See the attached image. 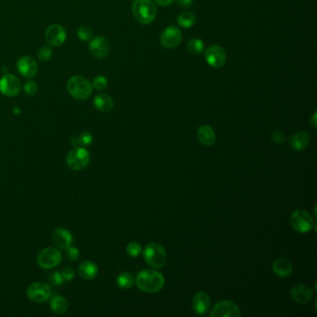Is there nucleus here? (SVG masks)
Segmentation results:
<instances>
[{"label":"nucleus","instance_id":"obj_1","mask_svg":"<svg viewBox=\"0 0 317 317\" xmlns=\"http://www.w3.org/2000/svg\"><path fill=\"white\" fill-rule=\"evenodd\" d=\"M135 284L140 290L146 293H156L163 288L165 278L163 274L154 270H143L138 273Z\"/></svg>","mask_w":317,"mask_h":317},{"label":"nucleus","instance_id":"obj_2","mask_svg":"<svg viewBox=\"0 0 317 317\" xmlns=\"http://www.w3.org/2000/svg\"><path fill=\"white\" fill-rule=\"evenodd\" d=\"M132 13L136 21L142 25H150L157 13L153 0H135L132 4Z\"/></svg>","mask_w":317,"mask_h":317},{"label":"nucleus","instance_id":"obj_3","mask_svg":"<svg viewBox=\"0 0 317 317\" xmlns=\"http://www.w3.org/2000/svg\"><path fill=\"white\" fill-rule=\"evenodd\" d=\"M67 90L76 100H86L92 93V85L81 75H74L67 82Z\"/></svg>","mask_w":317,"mask_h":317},{"label":"nucleus","instance_id":"obj_4","mask_svg":"<svg viewBox=\"0 0 317 317\" xmlns=\"http://www.w3.org/2000/svg\"><path fill=\"white\" fill-rule=\"evenodd\" d=\"M144 258L151 267L159 269L166 263L167 252L161 245L149 243L144 249Z\"/></svg>","mask_w":317,"mask_h":317},{"label":"nucleus","instance_id":"obj_5","mask_svg":"<svg viewBox=\"0 0 317 317\" xmlns=\"http://www.w3.org/2000/svg\"><path fill=\"white\" fill-rule=\"evenodd\" d=\"M90 162V154L84 147H74L71 150L66 157V164L69 169L80 171L86 169Z\"/></svg>","mask_w":317,"mask_h":317},{"label":"nucleus","instance_id":"obj_6","mask_svg":"<svg viewBox=\"0 0 317 317\" xmlns=\"http://www.w3.org/2000/svg\"><path fill=\"white\" fill-rule=\"evenodd\" d=\"M289 222L291 227L298 233H308L315 227L312 216L303 209H298L294 211L290 216Z\"/></svg>","mask_w":317,"mask_h":317},{"label":"nucleus","instance_id":"obj_7","mask_svg":"<svg viewBox=\"0 0 317 317\" xmlns=\"http://www.w3.org/2000/svg\"><path fill=\"white\" fill-rule=\"evenodd\" d=\"M27 297L32 302L36 303H45L51 297L52 288L46 282L32 283L27 288Z\"/></svg>","mask_w":317,"mask_h":317},{"label":"nucleus","instance_id":"obj_8","mask_svg":"<svg viewBox=\"0 0 317 317\" xmlns=\"http://www.w3.org/2000/svg\"><path fill=\"white\" fill-rule=\"evenodd\" d=\"M62 262V254L57 248H46L40 251L36 263L43 269H53Z\"/></svg>","mask_w":317,"mask_h":317},{"label":"nucleus","instance_id":"obj_9","mask_svg":"<svg viewBox=\"0 0 317 317\" xmlns=\"http://www.w3.org/2000/svg\"><path fill=\"white\" fill-rule=\"evenodd\" d=\"M183 40L181 30L175 25H170L164 30L160 35V43L165 49L171 50L177 48Z\"/></svg>","mask_w":317,"mask_h":317},{"label":"nucleus","instance_id":"obj_10","mask_svg":"<svg viewBox=\"0 0 317 317\" xmlns=\"http://www.w3.org/2000/svg\"><path fill=\"white\" fill-rule=\"evenodd\" d=\"M211 317L241 316L240 308L232 301H222L215 304L210 312Z\"/></svg>","mask_w":317,"mask_h":317},{"label":"nucleus","instance_id":"obj_11","mask_svg":"<svg viewBox=\"0 0 317 317\" xmlns=\"http://www.w3.org/2000/svg\"><path fill=\"white\" fill-rule=\"evenodd\" d=\"M205 58L208 65L213 68H221L226 63L227 55L225 50L218 45L209 46L205 51Z\"/></svg>","mask_w":317,"mask_h":317},{"label":"nucleus","instance_id":"obj_12","mask_svg":"<svg viewBox=\"0 0 317 317\" xmlns=\"http://www.w3.org/2000/svg\"><path fill=\"white\" fill-rule=\"evenodd\" d=\"M22 89L20 80L13 74H8L0 80V92L8 97H14L20 93Z\"/></svg>","mask_w":317,"mask_h":317},{"label":"nucleus","instance_id":"obj_13","mask_svg":"<svg viewBox=\"0 0 317 317\" xmlns=\"http://www.w3.org/2000/svg\"><path fill=\"white\" fill-rule=\"evenodd\" d=\"M45 38L48 44L53 47H59L64 44L66 39V32L65 28L60 25H50L46 31Z\"/></svg>","mask_w":317,"mask_h":317},{"label":"nucleus","instance_id":"obj_14","mask_svg":"<svg viewBox=\"0 0 317 317\" xmlns=\"http://www.w3.org/2000/svg\"><path fill=\"white\" fill-rule=\"evenodd\" d=\"M109 43L103 36H97L92 38L89 43V51L95 58H104L109 53Z\"/></svg>","mask_w":317,"mask_h":317},{"label":"nucleus","instance_id":"obj_15","mask_svg":"<svg viewBox=\"0 0 317 317\" xmlns=\"http://www.w3.org/2000/svg\"><path fill=\"white\" fill-rule=\"evenodd\" d=\"M17 68L23 76L28 78L34 77L38 71L36 62L29 56L22 57L17 63Z\"/></svg>","mask_w":317,"mask_h":317},{"label":"nucleus","instance_id":"obj_16","mask_svg":"<svg viewBox=\"0 0 317 317\" xmlns=\"http://www.w3.org/2000/svg\"><path fill=\"white\" fill-rule=\"evenodd\" d=\"M211 301L208 294L205 291L195 293L193 298V309L199 314H206L210 310Z\"/></svg>","mask_w":317,"mask_h":317},{"label":"nucleus","instance_id":"obj_17","mask_svg":"<svg viewBox=\"0 0 317 317\" xmlns=\"http://www.w3.org/2000/svg\"><path fill=\"white\" fill-rule=\"evenodd\" d=\"M291 297L299 304H306L312 299V290L306 285L298 284L291 289Z\"/></svg>","mask_w":317,"mask_h":317},{"label":"nucleus","instance_id":"obj_18","mask_svg":"<svg viewBox=\"0 0 317 317\" xmlns=\"http://www.w3.org/2000/svg\"><path fill=\"white\" fill-rule=\"evenodd\" d=\"M52 243L56 248L66 249L73 243L72 233L64 228L56 229L52 233Z\"/></svg>","mask_w":317,"mask_h":317},{"label":"nucleus","instance_id":"obj_19","mask_svg":"<svg viewBox=\"0 0 317 317\" xmlns=\"http://www.w3.org/2000/svg\"><path fill=\"white\" fill-rule=\"evenodd\" d=\"M273 273H275L279 278H287L292 273V263L288 259H278L273 263Z\"/></svg>","mask_w":317,"mask_h":317},{"label":"nucleus","instance_id":"obj_20","mask_svg":"<svg viewBox=\"0 0 317 317\" xmlns=\"http://www.w3.org/2000/svg\"><path fill=\"white\" fill-rule=\"evenodd\" d=\"M197 139L200 144L205 146H211L216 141V134L214 129L208 125H203L197 129Z\"/></svg>","mask_w":317,"mask_h":317},{"label":"nucleus","instance_id":"obj_21","mask_svg":"<svg viewBox=\"0 0 317 317\" xmlns=\"http://www.w3.org/2000/svg\"><path fill=\"white\" fill-rule=\"evenodd\" d=\"M289 144L293 150L302 151L306 148L308 144H310V135L307 131H299L292 135V137L289 140Z\"/></svg>","mask_w":317,"mask_h":317},{"label":"nucleus","instance_id":"obj_22","mask_svg":"<svg viewBox=\"0 0 317 317\" xmlns=\"http://www.w3.org/2000/svg\"><path fill=\"white\" fill-rule=\"evenodd\" d=\"M98 271L99 270L97 265L90 261H85L83 263H80L78 267L80 276L87 281H90L96 278L98 275Z\"/></svg>","mask_w":317,"mask_h":317},{"label":"nucleus","instance_id":"obj_23","mask_svg":"<svg viewBox=\"0 0 317 317\" xmlns=\"http://www.w3.org/2000/svg\"><path fill=\"white\" fill-rule=\"evenodd\" d=\"M95 108L101 112H109L114 107V101L109 95L101 93L94 98L93 101Z\"/></svg>","mask_w":317,"mask_h":317},{"label":"nucleus","instance_id":"obj_24","mask_svg":"<svg viewBox=\"0 0 317 317\" xmlns=\"http://www.w3.org/2000/svg\"><path fill=\"white\" fill-rule=\"evenodd\" d=\"M69 307L68 302L65 298L55 295L53 297H50V308L52 312H54L57 314H64L67 312Z\"/></svg>","mask_w":317,"mask_h":317},{"label":"nucleus","instance_id":"obj_25","mask_svg":"<svg viewBox=\"0 0 317 317\" xmlns=\"http://www.w3.org/2000/svg\"><path fill=\"white\" fill-rule=\"evenodd\" d=\"M93 137L89 132H81L71 139V144L74 145V147H87L92 144Z\"/></svg>","mask_w":317,"mask_h":317},{"label":"nucleus","instance_id":"obj_26","mask_svg":"<svg viewBox=\"0 0 317 317\" xmlns=\"http://www.w3.org/2000/svg\"><path fill=\"white\" fill-rule=\"evenodd\" d=\"M177 22H178V25L181 27L190 28V27H192L195 24L196 17H195V15L193 14V12L184 11L183 13L179 15Z\"/></svg>","mask_w":317,"mask_h":317},{"label":"nucleus","instance_id":"obj_27","mask_svg":"<svg viewBox=\"0 0 317 317\" xmlns=\"http://www.w3.org/2000/svg\"><path fill=\"white\" fill-rule=\"evenodd\" d=\"M116 283L119 288L122 289H129L132 288V286L135 284V279L130 273H122L116 278Z\"/></svg>","mask_w":317,"mask_h":317},{"label":"nucleus","instance_id":"obj_28","mask_svg":"<svg viewBox=\"0 0 317 317\" xmlns=\"http://www.w3.org/2000/svg\"><path fill=\"white\" fill-rule=\"evenodd\" d=\"M187 50L189 53L193 55H199L204 51L203 41L199 38H193L187 43Z\"/></svg>","mask_w":317,"mask_h":317},{"label":"nucleus","instance_id":"obj_29","mask_svg":"<svg viewBox=\"0 0 317 317\" xmlns=\"http://www.w3.org/2000/svg\"><path fill=\"white\" fill-rule=\"evenodd\" d=\"M48 279H49V282H50V286H53V287H59L61 285H63L65 280L64 278L62 275V273L60 272H52L48 275Z\"/></svg>","mask_w":317,"mask_h":317},{"label":"nucleus","instance_id":"obj_30","mask_svg":"<svg viewBox=\"0 0 317 317\" xmlns=\"http://www.w3.org/2000/svg\"><path fill=\"white\" fill-rule=\"evenodd\" d=\"M126 250H127V253H128L129 256L132 257V258H136V257H138L140 254L142 253V250H143V249H142L141 245H139L137 242H130V243L127 246Z\"/></svg>","mask_w":317,"mask_h":317},{"label":"nucleus","instance_id":"obj_31","mask_svg":"<svg viewBox=\"0 0 317 317\" xmlns=\"http://www.w3.org/2000/svg\"><path fill=\"white\" fill-rule=\"evenodd\" d=\"M107 85H108L107 80L103 75H98L95 77L92 82V88H94L97 90H104L107 88Z\"/></svg>","mask_w":317,"mask_h":317},{"label":"nucleus","instance_id":"obj_32","mask_svg":"<svg viewBox=\"0 0 317 317\" xmlns=\"http://www.w3.org/2000/svg\"><path fill=\"white\" fill-rule=\"evenodd\" d=\"M77 35L80 37V40L83 41H89L92 38V31L89 27L86 26H81L77 30Z\"/></svg>","mask_w":317,"mask_h":317},{"label":"nucleus","instance_id":"obj_33","mask_svg":"<svg viewBox=\"0 0 317 317\" xmlns=\"http://www.w3.org/2000/svg\"><path fill=\"white\" fill-rule=\"evenodd\" d=\"M65 250V252H66V257L71 262H75L80 258V253L78 248L70 246L69 248H66Z\"/></svg>","mask_w":317,"mask_h":317},{"label":"nucleus","instance_id":"obj_34","mask_svg":"<svg viewBox=\"0 0 317 317\" xmlns=\"http://www.w3.org/2000/svg\"><path fill=\"white\" fill-rule=\"evenodd\" d=\"M25 93L28 96H34L37 92V85L35 81H27L24 86Z\"/></svg>","mask_w":317,"mask_h":317},{"label":"nucleus","instance_id":"obj_35","mask_svg":"<svg viewBox=\"0 0 317 317\" xmlns=\"http://www.w3.org/2000/svg\"><path fill=\"white\" fill-rule=\"evenodd\" d=\"M51 53H52V52H51V49H50V47H42V48L38 50L37 56H38L40 61H42V62H47V61H49V60L50 59Z\"/></svg>","mask_w":317,"mask_h":317},{"label":"nucleus","instance_id":"obj_36","mask_svg":"<svg viewBox=\"0 0 317 317\" xmlns=\"http://www.w3.org/2000/svg\"><path fill=\"white\" fill-rule=\"evenodd\" d=\"M272 140L276 144H283L286 142V135L281 130H274L272 134Z\"/></svg>","mask_w":317,"mask_h":317},{"label":"nucleus","instance_id":"obj_37","mask_svg":"<svg viewBox=\"0 0 317 317\" xmlns=\"http://www.w3.org/2000/svg\"><path fill=\"white\" fill-rule=\"evenodd\" d=\"M62 275L64 278L65 281L70 282L72 281L74 278V271L71 267H66L65 270L62 272Z\"/></svg>","mask_w":317,"mask_h":317},{"label":"nucleus","instance_id":"obj_38","mask_svg":"<svg viewBox=\"0 0 317 317\" xmlns=\"http://www.w3.org/2000/svg\"><path fill=\"white\" fill-rule=\"evenodd\" d=\"M193 0H177L178 5L183 9H188L193 5Z\"/></svg>","mask_w":317,"mask_h":317},{"label":"nucleus","instance_id":"obj_39","mask_svg":"<svg viewBox=\"0 0 317 317\" xmlns=\"http://www.w3.org/2000/svg\"><path fill=\"white\" fill-rule=\"evenodd\" d=\"M174 1L175 0H154V2L161 7H168V6L171 5Z\"/></svg>","mask_w":317,"mask_h":317},{"label":"nucleus","instance_id":"obj_40","mask_svg":"<svg viewBox=\"0 0 317 317\" xmlns=\"http://www.w3.org/2000/svg\"><path fill=\"white\" fill-rule=\"evenodd\" d=\"M311 124L312 125L313 128H316V112H314L312 114V118L310 120Z\"/></svg>","mask_w":317,"mask_h":317}]
</instances>
